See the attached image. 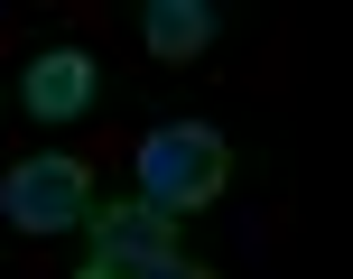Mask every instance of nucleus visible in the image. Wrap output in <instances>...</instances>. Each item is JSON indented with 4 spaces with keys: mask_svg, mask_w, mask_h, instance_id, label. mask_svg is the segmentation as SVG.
Wrapping results in <instances>:
<instances>
[{
    "mask_svg": "<svg viewBox=\"0 0 353 279\" xmlns=\"http://www.w3.org/2000/svg\"><path fill=\"white\" fill-rule=\"evenodd\" d=\"M140 279H214V270H195L186 251H176V261H159V270H140Z\"/></svg>",
    "mask_w": 353,
    "mask_h": 279,
    "instance_id": "6",
    "label": "nucleus"
},
{
    "mask_svg": "<svg viewBox=\"0 0 353 279\" xmlns=\"http://www.w3.org/2000/svg\"><path fill=\"white\" fill-rule=\"evenodd\" d=\"M149 56H168V66H186V56H205L214 47V10L205 0H149Z\"/></svg>",
    "mask_w": 353,
    "mask_h": 279,
    "instance_id": "5",
    "label": "nucleus"
},
{
    "mask_svg": "<svg viewBox=\"0 0 353 279\" xmlns=\"http://www.w3.org/2000/svg\"><path fill=\"white\" fill-rule=\"evenodd\" d=\"M232 186V149H223V131H205V122H168V131H149L140 140V205L149 214H195V205H214V195Z\"/></svg>",
    "mask_w": 353,
    "mask_h": 279,
    "instance_id": "1",
    "label": "nucleus"
},
{
    "mask_svg": "<svg viewBox=\"0 0 353 279\" xmlns=\"http://www.w3.org/2000/svg\"><path fill=\"white\" fill-rule=\"evenodd\" d=\"M84 233H93V270H112V279H140V270L176 261V224H168V214H149L140 195L84 214Z\"/></svg>",
    "mask_w": 353,
    "mask_h": 279,
    "instance_id": "3",
    "label": "nucleus"
},
{
    "mask_svg": "<svg viewBox=\"0 0 353 279\" xmlns=\"http://www.w3.org/2000/svg\"><path fill=\"white\" fill-rule=\"evenodd\" d=\"M0 214H10L28 242H47V233H74L93 214V168L74 149H47V158H19L10 177H0Z\"/></svg>",
    "mask_w": 353,
    "mask_h": 279,
    "instance_id": "2",
    "label": "nucleus"
},
{
    "mask_svg": "<svg viewBox=\"0 0 353 279\" xmlns=\"http://www.w3.org/2000/svg\"><path fill=\"white\" fill-rule=\"evenodd\" d=\"M28 112L37 122H84L93 112V56L84 47H47L28 66Z\"/></svg>",
    "mask_w": 353,
    "mask_h": 279,
    "instance_id": "4",
    "label": "nucleus"
},
{
    "mask_svg": "<svg viewBox=\"0 0 353 279\" xmlns=\"http://www.w3.org/2000/svg\"><path fill=\"white\" fill-rule=\"evenodd\" d=\"M74 279H112V270H74Z\"/></svg>",
    "mask_w": 353,
    "mask_h": 279,
    "instance_id": "7",
    "label": "nucleus"
}]
</instances>
